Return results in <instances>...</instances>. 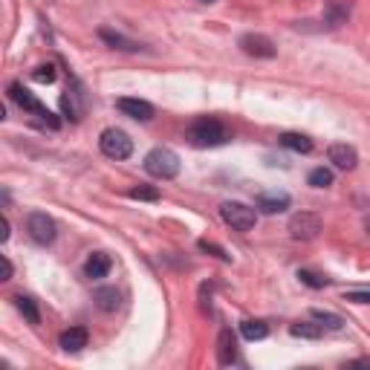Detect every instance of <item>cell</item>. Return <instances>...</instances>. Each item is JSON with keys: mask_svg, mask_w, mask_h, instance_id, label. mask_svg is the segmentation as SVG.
<instances>
[{"mask_svg": "<svg viewBox=\"0 0 370 370\" xmlns=\"http://www.w3.org/2000/svg\"><path fill=\"white\" fill-rule=\"evenodd\" d=\"M232 139V131L223 125L220 119H197L189 128V142L194 148H217Z\"/></svg>", "mask_w": 370, "mask_h": 370, "instance_id": "obj_1", "label": "cell"}, {"mask_svg": "<svg viewBox=\"0 0 370 370\" xmlns=\"http://www.w3.org/2000/svg\"><path fill=\"white\" fill-rule=\"evenodd\" d=\"M145 171L157 179H174L179 174V157L171 148H153L145 157Z\"/></svg>", "mask_w": 370, "mask_h": 370, "instance_id": "obj_2", "label": "cell"}, {"mask_svg": "<svg viewBox=\"0 0 370 370\" xmlns=\"http://www.w3.org/2000/svg\"><path fill=\"white\" fill-rule=\"evenodd\" d=\"M99 148L105 157L110 160H128L131 153H133V139L125 133V131H119V128H107L99 139Z\"/></svg>", "mask_w": 370, "mask_h": 370, "instance_id": "obj_3", "label": "cell"}, {"mask_svg": "<svg viewBox=\"0 0 370 370\" xmlns=\"http://www.w3.org/2000/svg\"><path fill=\"white\" fill-rule=\"evenodd\" d=\"M9 96L20 105V110H26V113H35L41 121H47V125H49L52 131H58V128H61V121H58V119H55V116H52V113H49V110H47V107H44V105L32 96V92L23 90V84H12V87H9Z\"/></svg>", "mask_w": 370, "mask_h": 370, "instance_id": "obj_4", "label": "cell"}, {"mask_svg": "<svg viewBox=\"0 0 370 370\" xmlns=\"http://www.w3.org/2000/svg\"><path fill=\"white\" fill-rule=\"evenodd\" d=\"M220 217L232 229H237V232H252L255 223H258V211L249 208L246 203H223L220 205Z\"/></svg>", "mask_w": 370, "mask_h": 370, "instance_id": "obj_5", "label": "cell"}, {"mask_svg": "<svg viewBox=\"0 0 370 370\" xmlns=\"http://www.w3.org/2000/svg\"><path fill=\"white\" fill-rule=\"evenodd\" d=\"M26 232H29V237H32L38 246H49L58 237L55 220L49 217V214H44V211H32V214H29V217H26Z\"/></svg>", "mask_w": 370, "mask_h": 370, "instance_id": "obj_6", "label": "cell"}, {"mask_svg": "<svg viewBox=\"0 0 370 370\" xmlns=\"http://www.w3.org/2000/svg\"><path fill=\"white\" fill-rule=\"evenodd\" d=\"M290 234L295 237V240H316L318 234H321V217L318 214H313V211H298V214H292L290 217Z\"/></svg>", "mask_w": 370, "mask_h": 370, "instance_id": "obj_7", "label": "cell"}, {"mask_svg": "<svg viewBox=\"0 0 370 370\" xmlns=\"http://www.w3.org/2000/svg\"><path fill=\"white\" fill-rule=\"evenodd\" d=\"M327 160H330L335 168H342V171H353V168L359 165V153H356V148H350V145H345V142H335V145H330V150H327Z\"/></svg>", "mask_w": 370, "mask_h": 370, "instance_id": "obj_8", "label": "cell"}, {"mask_svg": "<svg viewBox=\"0 0 370 370\" xmlns=\"http://www.w3.org/2000/svg\"><path fill=\"white\" fill-rule=\"evenodd\" d=\"M240 49L252 58H275V52H278L266 35H252V32L240 38Z\"/></svg>", "mask_w": 370, "mask_h": 370, "instance_id": "obj_9", "label": "cell"}, {"mask_svg": "<svg viewBox=\"0 0 370 370\" xmlns=\"http://www.w3.org/2000/svg\"><path fill=\"white\" fill-rule=\"evenodd\" d=\"M116 107L125 113V116L136 119V121H150V119H153V105L145 102V99H131V96H125V99L116 102Z\"/></svg>", "mask_w": 370, "mask_h": 370, "instance_id": "obj_10", "label": "cell"}, {"mask_svg": "<svg viewBox=\"0 0 370 370\" xmlns=\"http://www.w3.org/2000/svg\"><path fill=\"white\" fill-rule=\"evenodd\" d=\"M61 107H64V116L73 119V121H78V119L84 116V92L78 90V84L67 87L64 99H61Z\"/></svg>", "mask_w": 370, "mask_h": 370, "instance_id": "obj_11", "label": "cell"}, {"mask_svg": "<svg viewBox=\"0 0 370 370\" xmlns=\"http://www.w3.org/2000/svg\"><path fill=\"white\" fill-rule=\"evenodd\" d=\"M290 194L287 191H269V194H261L258 197V208L263 211V214H281V211H287L290 208Z\"/></svg>", "mask_w": 370, "mask_h": 370, "instance_id": "obj_12", "label": "cell"}, {"mask_svg": "<svg viewBox=\"0 0 370 370\" xmlns=\"http://www.w3.org/2000/svg\"><path fill=\"white\" fill-rule=\"evenodd\" d=\"M234 359H237V338H234V333L229 327H223L220 335H217V362L220 364H234Z\"/></svg>", "mask_w": 370, "mask_h": 370, "instance_id": "obj_13", "label": "cell"}, {"mask_svg": "<svg viewBox=\"0 0 370 370\" xmlns=\"http://www.w3.org/2000/svg\"><path fill=\"white\" fill-rule=\"evenodd\" d=\"M87 342H90V335H87L84 327H70V330L61 333V338H58L61 350H67V353H78V350H84Z\"/></svg>", "mask_w": 370, "mask_h": 370, "instance_id": "obj_14", "label": "cell"}, {"mask_svg": "<svg viewBox=\"0 0 370 370\" xmlns=\"http://www.w3.org/2000/svg\"><path fill=\"white\" fill-rule=\"evenodd\" d=\"M110 266H113V261H110L107 252H92L87 258V263H84V275L92 278V281H99V278H107Z\"/></svg>", "mask_w": 370, "mask_h": 370, "instance_id": "obj_15", "label": "cell"}, {"mask_svg": "<svg viewBox=\"0 0 370 370\" xmlns=\"http://www.w3.org/2000/svg\"><path fill=\"white\" fill-rule=\"evenodd\" d=\"M99 38H102L107 47H113V49H121V52H139V49H142L136 41H131V38H125V35L113 32V29H99Z\"/></svg>", "mask_w": 370, "mask_h": 370, "instance_id": "obj_16", "label": "cell"}, {"mask_svg": "<svg viewBox=\"0 0 370 370\" xmlns=\"http://www.w3.org/2000/svg\"><path fill=\"white\" fill-rule=\"evenodd\" d=\"M278 142H281L287 150H295V153H310L313 150V139L304 136V133H281Z\"/></svg>", "mask_w": 370, "mask_h": 370, "instance_id": "obj_17", "label": "cell"}, {"mask_svg": "<svg viewBox=\"0 0 370 370\" xmlns=\"http://www.w3.org/2000/svg\"><path fill=\"white\" fill-rule=\"evenodd\" d=\"M15 304H18L20 316H23L29 324H41V313H38V301H35V298H29V295H15Z\"/></svg>", "mask_w": 370, "mask_h": 370, "instance_id": "obj_18", "label": "cell"}, {"mask_svg": "<svg viewBox=\"0 0 370 370\" xmlns=\"http://www.w3.org/2000/svg\"><path fill=\"white\" fill-rule=\"evenodd\" d=\"M240 333H243L246 342H261V338L269 335V327H266V321L249 318V321H243V324H240Z\"/></svg>", "mask_w": 370, "mask_h": 370, "instance_id": "obj_19", "label": "cell"}, {"mask_svg": "<svg viewBox=\"0 0 370 370\" xmlns=\"http://www.w3.org/2000/svg\"><path fill=\"white\" fill-rule=\"evenodd\" d=\"M96 304H99V310H105V313H116L121 298H119V292L113 287H102V290H96Z\"/></svg>", "mask_w": 370, "mask_h": 370, "instance_id": "obj_20", "label": "cell"}, {"mask_svg": "<svg viewBox=\"0 0 370 370\" xmlns=\"http://www.w3.org/2000/svg\"><path fill=\"white\" fill-rule=\"evenodd\" d=\"M290 333H292L295 338H321L324 327H321V324H313V321H298V324L290 327Z\"/></svg>", "mask_w": 370, "mask_h": 370, "instance_id": "obj_21", "label": "cell"}, {"mask_svg": "<svg viewBox=\"0 0 370 370\" xmlns=\"http://www.w3.org/2000/svg\"><path fill=\"white\" fill-rule=\"evenodd\" d=\"M306 182H310L313 185V189H330V185H333V171L330 168H313L310 171V177H306Z\"/></svg>", "mask_w": 370, "mask_h": 370, "instance_id": "obj_22", "label": "cell"}, {"mask_svg": "<svg viewBox=\"0 0 370 370\" xmlns=\"http://www.w3.org/2000/svg\"><path fill=\"white\" fill-rule=\"evenodd\" d=\"M310 316H313V321H318V324H321V327H327V330H342V327H345V318H342V316H335V313H321V310H313Z\"/></svg>", "mask_w": 370, "mask_h": 370, "instance_id": "obj_23", "label": "cell"}, {"mask_svg": "<svg viewBox=\"0 0 370 370\" xmlns=\"http://www.w3.org/2000/svg\"><path fill=\"white\" fill-rule=\"evenodd\" d=\"M298 281L306 284V287H313V290H321V287L330 284V278H324L318 272H310V269H298Z\"/></svg>", "mask_w": 370, "mask_h": 370, "instance_id": "obj_24", "label": "cell"}, {"mask_svg": "<svg viewBox=\"0 0 370 370\" xmlns=\"http://www.w3.org/2000/svg\"><path fill=\"white\" fill-rule=\"evenodd\" d=\"M345 20H347V9L338 4V0H330V4H327V23L330 26H342Z\"/></svg>", "mask_w": 370, "mask_h": 370, "instance_id": "obj_25", "label": "cell"}, {"mask_svg": "<svg viewBox=\"0 0 370 370\" xmlns=\"http://www.w3.org/2000/svg\"><path fill=\"white\" fill-rule=\"evenodd\" d=\"M131 200H148V203H157L160 200V191L157 189H150V185H136V189L128 191Z\"/></svg>", "mask_w": 370, "mask_h": 370, "instance_id": "obj_26", "label": "cell"}, {"mask_svg": "<svg viewBox=\"0 0 370 370\" xmlns=\"http://www.w3.org/2000/svg\"><path fill=\"white\" fill-rule=\"evenodd\" d=\"M32 78H35L38 84H52V81H55V67H52V64H41V67L32 73Z\"/></svg>", "mask_w": 370, "mask_h": 370, "instance_id": "obj_27", "label": "cell"}, {"mask_svg": "<svg viewBox=\"0 0 370 370\" xmlns=\"http://www.w3.org/2000/svg\"><path fill=\"white\" fill-rule=\"evenodd\" d=\"M200 249H203V252H211V255H217L220 261H232V255H226V249H220L217 243H208V240H200Z\"/></svg>", "mask_w": 370, "mask_h": 370, "instance_id": "obj_28", "label": "cell"}, {"mask_svg": "<svg viewBox=\"0 0 370 370\" xmlns=\"http://www.w3.org/2000/svg\"><path fill=\"white\" fill-rule=\"evenodd\" d=\"M345 301H353V304H370V290H353L345 295Z\"/></svg>", "mask_w": 370, "mask_h": 370, "instance_id": "obj_29", "label": "cell"}, {"mask_svg": "<svg viewBox=\"0 0 370 370\" xmlns=\"http://www.w3.org/2000/svg\"><path fill=\"white\" fill-rule=\"evenodd\" d=\"M0 240H9V220H0Z\"/></svg>", "mask_w": 370, "mask_h": 370, "instance_id": "obj_30", "label": "cell"}, {"mask_svg": "<svg viewBox=\"0 0 370 370\" xmlns=\"http://www.w3.org/2000/svg\"><path fill=\"white\" fill-rule=\"evenodd\" d=\"M12 278V263H9V258H4V281H9Z\"/></svg>", "mask_w": 370, "mask_h": 370, "instance_id": "obj_31", "label": "cell"}, {"mask_svg": "<svg viewBox=\"0 0 370 370\" xmlns=\"http://www.w3.org/2000/svg\"><path fill=\"white\" fill-rule=\"evenodd\" d=\"M364 229H367V234H370V217H367V220H364Z\"/></svg>", "mask_w": 370, "mask_h": 370, "instance_id": "obj_32", "label": "cell"}, {"mask_svg": "<svg viewBox=\"0 0 370 370\" xmlns=\"http://www.w3.org/2000/svg\"><path fill=\"white\" fill-rule=\"evenodd\" d=\"M203 4H211V0H203Z\"/></svg>", "mask_w": 370, "mask_h": 370, "instance_id": "obj_33", "label": "cell"}]
</instances>
